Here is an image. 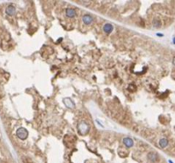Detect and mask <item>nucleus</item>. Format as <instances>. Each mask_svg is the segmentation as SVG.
I'll return each mask as SVG.
<instances>
[{
  "mask_svg": "<svg viewBox=\"0 0 175 163\" xmlns=\"http://www.w3.org/2000/svg\"><path fill=\"white\" fill-rule=\"evenodd\" d=\"M17 136L19 137L21 139H25V138H27V131L25 130L24 128H20L17 130Z\"/></svg>",
  "mask_w": 175,
  "mask_h": 163,
  "instance_id": "nucleus-1",
  "label": "nucleus"
},
{
  "mask_svg": "<svg viewBox=\"0 0 175 163\" xmlns=\"http://www.w3.org/2000/svg\"><path fill=\"white\" fill-rule=\"evenodd\" d=\"M92 17L90 15V14H85V15H84V17H83V21H84V23H85V24H90V23H92Z\"/></svg>",
  "mask_w": 175,
  "mask_h": 163,
  "instance_id": "nucleus-2",
  "label": "nucleus"
},
{
  "mask_svg": "<svg viewBox=\"0 0 175 163\" xmlns=\"http://www.w3.org/2000/svg\"><path fill=\"white\" fill-rule=\"evenodd\" d=\"M123 142H124V144L126 146V147H132V146L133 145V141L130 138H124Z\"/></svg>",
  "mask_w": 175,
  "mask_h": 163,
  "instance_id": "nucleus-3",
  "label": "nucleus"
},
{
  "mask_svg": "<svg viewBox=\"0 0 175 163\" xmlns=\"http://www.w3.org/2000/svg\"><path fill=\"white\" fill-rule=\"evenodd\" d=\"M103 30L106 33L109 34V33L113 31V27L110 25V24H106V25L104 26V27H103Z\"/></svg>",
  "mask_w": 175,
  "mask_h": 163,
  "instance_id": "nucleus-4",
  "label": "nucleus"
},
{
  "mask_svg": "<svg viewBox=\"0 0 175 163\" xmlns=\"http://www.w3.org/2000/svg\"><path fill=\"white\" fill-rule=\"evenodd\" d=\"M66 14H67V15H68V17L72 18V17H74V16L75 15V11L73 10V9H67Z\"/></svg>",
  "mask_w": 175,
  "mask_h": 163,
  "instance_id": "nucleus-5",
  "label": "nucleus"
},
{
  "mask_svg": "<svg viewBox=\"0 0 175 163\" xmlns=\"http://www.w3.org/2000/svg\"><path fill=\"white\" fill-rule=\"evenodd\" d=\"M15 11H16V10H15V8L13 6H10L7 9V13H8L9 14H14Z\"/></svg>",
  "mask_w": 175,
  "mask_h": 163,
  "instance_id": "nucleus-6",
  "label": "nucleus"
},
{
  "mask_svg": "<svg viewBox=\"0 0 175 163\" xmlns=\"http://www.w3.org/2000/svg\"><path fill=\"white\" fill-rule=\"evenodd\" d=\"M160 145H161V147L165 148L166 146L167 145V139H165V138H163V139H161V141H160Z\"/></svg>",
  "mask_w": 175,
  "mask_h": 163,
  "instance_id": "nucleus-7",
  "label": "nucleus"
},
{
  "mask_svg": "<svg viewBox=\"0 0 175 163\" xmlns=\"http://www.w3.org/2000/svg\"><path fill=\"white\" fill-rule=\"evenodd\" d=\"M148 156H149V159H150V161H152V162H155V161L156 160V155H155L154 153H150Z\"/></svg>",
  "mask_w": 175,
  "mask_h": 163,
  "instance_id": "nucleus-8",
  "label": "nucleus"
},
{
  "mask_svg": "<svg viewBox=\"0 0 175 163\" xmlns=\"http://www.w3.org/2000/svg\"><path fill=\"white\" fill-rule=\"evenodd\" d=\"M174 64H175V59H174Z\"/></svg>",
  "mask_w": 175,
  "mask_h": 163,
  "instance_id": "nucleus-9",
  "label": "nucleus"
}]
</instances>
